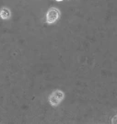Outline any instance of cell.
<instances>
[{"label":"cell","instance_id":"277c9868","mask_svg":"<svg viewBox=\"0 0 117 124\" xmlns=\"http://www.w3.org/2000/svg\"><path fill=\"white\" fill-rule=\"evenodd\" d=\"M49 102L52 106H57L59 103H60V101H59L58 99L54 97L53 94L49 97Z\"/></svg>","mask_w":117,"mask_h":124},{"label":"cell","instance_id":"5b68a950","mask_svg":"<svg viewBox=\"0 0 117 124\" xmlns=\"http://www.w3.org/2000/svg\"><path fill=\"white\" fill-rule=\"evenodd\" d=\"M56 1H63V0H56Z\"/></svg>","mask_w":117,"mask_h":124},{"label":"cell","instance_id":"6da1fadb","mask_svg":"<svg viewBox=\"0 0 117 124\" xmlns=\"http://www.w3.org/2000/svg\"><path fill=\"white\" fill-rule=\"evenodd\" d=\"M59 11L56 8H51L46 14V21L48 23H54L59 18Z\"/></svg>","mask_w":117,"mask_h":124},{"label":"cell","instance_id":"3957f363","mask_svg":"<svg viewBox=\"0 0 117 124\" xmlns=\"http://www.w3.org/2000/svg\"><path fill=\"white\" fill-rule=\"evenodd\" d=\"M53 95H54V97L58 99L59 101H62V100H63V98H64V97H65L64 93L62 92V91H60V90H55L54 93H53Z\"/></svg>","mask_w":117,"mask_h":124},{"label":"cell","instance_id":"7a4b0ae2","mask_svg":"<svg viewBox=\"0 0 117 124\" xmlns=\"http://www.w3.org/2000/svg\"><path fill=\"white\" fill-rule=\"evenodd\" d=\"M0 17L3 19H8V18H10V11L6 8H2V10L0 11Z\"/></svg>","mask_w":117,"mask_h":124}]
</instances>
